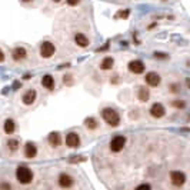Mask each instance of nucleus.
Wrapping results in <instances>:
<instances>
[{
  "instance_id": "nucleus-1",
  "label": "nucleus",
  "mask_w": 190,
  "mask_h": 190,
  "mask_svg": "<svg viewBox=\"0 0 190 190\" xmlns=\"http://www.w3.org/2000/svg\"><path fill=\"white\" fill-rule=\"evenodd\" d=\"M102 117H103L104 122H106L109 126H112V127H117L120 124L119 113L112 107H104L103 110H102Z\"/></svg>"
},
{
  "instance_id": "nucleus-2",
  "label": "nucleus",
  "mask_w": 190,
  "mask_h": 190,
  "mask_svg": "<svg viewBox=\"0 0 190 190\" xmlns=\"http://www.w3.org/2000/svg\"><path fill=\"white\" fill-rule=\"evenodd\" d=\"M16 177L21 184H29L33 180V172L29 167H26V166H20L16 170Z\"/></svg>"
},
{
  "instance_id": "nucleus-3",
  "label": "nucleus",
  "mask_w": 190,
  "mask_h": 190,
  "mask_svg": "<svg viewBox=\"0 0 190 190\" xmlns=\"http://www.w3.org/2000/svg\"><path fill=\"white\" fill-rule=\"evenodd\" d=\"M124 146H126V137L124 136L117 134V136H114L112 140H110V149H112V152H114V153L122 152Z\"/></svg>"
},
{
  "instance_id": "nucleus-4",
  "label": "nucleus",
  "mask_w": 190,
  "mask_h": 190,
  "mask_svg": "<svg viewBox=\"0 0 190 190\" xmlns=\"http://www.w3.org/2000/svg\"><path fill=\"white\" fill-rule=\"evenodd\" d=\"M56 52V47L52 41H45L43 45L40 46V56L43 59H50Z\"/></svg>"
},
{
  "instance_id": "nucleus-5",
  "label": "nucleus",
  "mask_w": 190,
  "mask_h": 190,
  "mask_svg": "<svg viewBox=\"0 0 190 190\" xmlns=\"http://www.w3.org/2000/svg\"><path fill=\"white\" fill-rule=\"evenodd\" d=\"M127 67H129V70L132 72V73H134V75H142L146 69L145 63L142 62V60H132V62H129Z\"/></svg>"
},
{
  "instance_id": "nucleus-6",
  "label": "nucleus",
  "mask_w": 190,
  "mask_h": 190,
  "mask_svg": "<svg viewBox=\"0 0 190 190\" xmlns=\"http://www.w3.org/2000/svg\"><path fill=\"white\" fill-rule=\"evenodd\" d=\"M170 179H172V183L174 186H182L183 183L186 182V176L183 172H179V170H174L170 173Z\"/></svg>"
},
{
  "instance_id": "nucleus-7",
  "label": "nucleus",
  "mask_w": 190,
  "mask_h": 190,
  "mask_svg": "<svg viewBox=\"0 0 190 190\" xmlns=\"http://www.w3.org/2000/svg\"><path fill=\"white\" fill-rule=\"evenodd\" d=\"M150 114H152L153 117H156V119H160V117H163V116L166 114L165 106H163L161 103L152 104V107H150Z\"/></svg>"
},
{
  "instance_id": "nucleus-8",
  "label": "nucleus",
  "mask_w": 190,
  "mask_h": 190,
  "mask_svg": "<svg viewBox=\"0 0 190 190\" xmlns=\"http://www.w3.org/2000/svg\"><path fill=\"white\" fill-rule=\"evenodd\" d=\"M145 80H146V83H147V86H150V87H156L160 84V76L157 75L156 72H149V73L146 75Z\"/></svg>"
},
{
  "instance_id": "nucleus-9",
  "label": "nucleus",
  "mask_w": 190,
  "mask_h": 190,
  "mask_svg": "<svg viewBox=\"0 0 190 190\" xmlns=\"http://www.w3.org/2000/svg\"><path fill=\"white\" fill-rule=\"evenodd\" d=\"M66 145L69 146V147H79V145H80V137H79V134L77 133H75V132H72V133H69L66 136Z\"/></svg>"
},
{
  "instance_id": "nucleus-10",
  "label": "nucleus",
  "mask_w": 190,
  "mask_h": 190,
  "mask_svg": "<svg viewBox=\"0 0 190 190\" xmlns=\"http://www.w3.org/2000/svg\"><path fill=\"white\" fill-rule=\"evenodd\" d=\"M36 97H37L36 90H34V89H30V90H27L25 95H23V103H25L26 106H30V104H33L34 102H36Z\"/></svg>"
},
{
  "instance_id": "nucleus-11",
  "label": "nucleus",
  "mask_w": 190,
  "mask_h": 190,
  "mask_svg": "<svg viewBox=\"0 0 190 190\" xmlns=\"http://www.w3.org/2000/svg\"><path fill=\"white\" fill-rule=\"evenodd\" d=\"M36 154H37V147H36V145L32 143V142H27L25 145V156L27 157V159H33Z\"/></svg>"
},
{
  "instance_id": "nucleus-12",
  "label": "nucleus",
  "mask_w": 190,
  "mask_h": 190,
  "mask_svg": "<svg viewBox=\"0 0 190 190\" xmlns=\"http://www.w3.org/2000/svg\"><path fill=\"white\" fill-rule=\"evenodd\" d=\"M59 184H60V187H63V189L72 187L73 186V179H72V176H69V174L62 173L59 176Z\"/></svg>"
},
{
  "instance_id": "nucleus-13",
  "label": "nucleus",
  "mask_w": 190,
  "mask_h": 190,
  "mask_svg": "<svg viewBox=\"0 0 190 190\" xmlns=\"http://www.w3.org/2000/svg\"><path fill=\"white\" fill-rule=\"evenodd\" d=\"M13 60H16V62H20V60H23V59H26V56H27V52H26L25 47H16V49L13 50Z\"/></svg>"
},
{
  "instance_id": "nucleus-14",
  "label": "nucleus",
  "mask_w": 190,
  "mask_h": 190,
  "mask_svg": "<svg viewBox=\"0 0 190 190\" xmlns=\"http://www.w3.org/2000/svg\"><path fill=\"white\" fill-rule=\"evenodd\" d=\"M41 86L45 87V89H47V90H53L54 89V79L53 76L50 75H45L43 77H41Z\"/></svg>"
},
{
  "instance_id": "nucleus-15",
  "label": "nucleus",
  "mask_w": 190,
  "mask_h": 190,
  "mask_svg": "<svg viewBox=\"0 0 190 190\" xmlns=\"http://www.w3.org/2000/svg\"><path fill=\"white\" fill-rule=\"evenodd\" d=\"M137 99L140 100V102H147L150 99V91L147 90V87L142 86L139 87V91H137Z\"/></svg>"
},
{
  "instance_id": "nucleus-16",
  "label": "nucleus",
  "mask_w": 190,
  "mask_h": 190,
  "mask_svg": "<svg viewBox=\"0 0 190 190\" xmlns=\"http://www.w3.org/2000/svg\"><path fill=\"white\" fill-rule=\"evenodd\" d=\"M75 41H76V45L80 46V47H87V46H89V39L83 33H76Z\"/></svg>"
},
{
  "instance_id": "nucleus-17",
  "label": "nucleus",
  "mask_w": 190,
  "mask_h": 190,
  "mask_svg": "<svg viewBox=\"0 0 190 190\" xmlns=\"http://www.w3.org/2000/svg\"><path fill=\"white\" fill-rule=\"evenodd\" d=\"M49 143L53 147H57V146H60V143H62V137H60V134L56 132L53 133H50L49 134Z\"/></svg>"
},
{
  "instance_id": "nucleus-18",
  "label": "nucleus",
  "mask_w": 190,
  "mask_h": 190,
  "mask_svg": "<svg viewBox=\"0 0 190 190\" xmlns=\"http://www.w3.org/2000/svg\"><path fill=\"white\" fill-rule=\"evenodd\" d=\"M114 66V60H113V57H104L103 60H102V63H100V67H102V70H110L112 67Z\"/></svg>"
},
{
  "instance_id": "nucleus-19",
  "label": "nucleus",
  "mask_w": 190,
  "mask_h": 190,
  "mask_svg": "<svg viewBox=\"0 0 190 190\" xmlns=\"http://www.w3.org/2000/svg\"><path fill=\"white\" fill-rule=\"evenodd\" d=\"M14 130H16V124H14V122H13L12 119H7L6 122H4V133H6V134H13Z\"/></svg>"
},
{
  "instance_id": "nucleus-20",
  "label": "nucleus",
  "mask_w": 190,
  "mask_h": 190,
  "mask_svg": "<svg viewBox=\"0 0 190 190\" xmlns=\"http://www.w3.org/2000/svg\"><path fill=\"white\" fill-rule=\"evenodd\" d=\"M84 124H86V127L90 129V130L97 129V120H96L95 117H87V119L84 120Z\"/></svg>"
},
{
  "instance_id": "nucleus-21",
  "label": "nucleus",
  "mask_w": 190,
  "mask_h": 190,
  "mask_svg": "<svg viewBox=\"0 0 190 190\" xmlns=\"http://www.w3.org/2000/svg\"><path fill=\"white\" fill-rule=\"evenodd\" d=\"M129 14H130V10H129V9H124V10H120V12L116 14V19H127Z\"/></svg>"
},
{
  "instance_id": "nucleus-22",
  "label": "nucleus",
  "mask_w": 190,
  "mask_h": 190,
  "mask_svg": "<svg viewBox=\"0 0 190 190\" xmlns=\"http://www.w3.org/2000/svg\"><path fill=\"white\" fill-rule=\"evenodd\" d=\"M7 146H9V149H12V150H17V147H19V142H17V140H14V139H9Z\"/></svg>"
},
{
  "instance_id": "nucleus-23",
  "label": "nucleus",
  "mask_w": 190,
  "mask_h": 190,
  "mask_svg": "<svg viewBox=\"0 0 190 190\" xmlns=\"http://www.w3.org/2000/svg\"><path fill=\"white\" fill-rule=\"evenodd\" d=\"M172 106L176 109H183L186 106V103H184L183 100H174V102H172Z\"/></svg>"
},
{
  "instance_id": "nucleus-24",
  "label": "nucleus",
  "mask_w": 190,
  "mask_h": 190,
  "mask_svg": "<svg viewBox=\"0 0 190 190\" xmlns=\"http://www.w3.org/2000/svg\"><path fill=\"white\" fill-rule=\"evenodd\" d=\"M136 190H152V187H150V184H147V183H143L140 186H137Z\"/></svg>"
},
{
  "instance_id": "nucleus-25",
  "label": "nucleus",
  "mask_w": 190,
  "mask_h": 190,
  "mask_svg": "<svg viewBox=\"0 0 190 190\" xmlns=\"http://www.w3.org/2000/svg\"><path fill=\"white\" fill-rule=\"evenodd\" d=\"M154 57H156V59H167V54H166V53H159V52H156V53H154Z\"/></svg>"
},
{
  "instance_id": "nucleus-26",
  "label": "nucleus",
  "mask_w": 190,
  "mask_h": 190,
  "mask_svg": "<svg viewBox=\"0 0 190 190\" xmlns=\"http://www.w3.org/2000/svg\"><path fill=\"white\" fill-rule=\"evenodd\" d=\"M169 89H170V91H173V93H177V91H179V84H170Z\"/></svg>"
},
{
  "instance_id": "nucleus-27",
  "label": "nucleus",
  "mask_w": 190,
  "mask_h": 190,
  "mask_svg": "<svg viewBox=\"0 0 190 190\" xmlns=\"http://www.w3.org/2000/svg\"><path fill=\"white\" fill-rule=\"evenodd\" d=\"M80 3V0H67V4L69 6H77Z\"/></svg>"
},
{
  "instance_id": "nucleus-28",
  "label": "nucleus",
  "mask_w": 190,
  "mask_h": 190,
  "mask_svg": "<svg viewBox=\"0 0 190 190\" xmlns=\"http://www.w3.org/2000/svg\"><path fill=\"white\" fill-rule=\"evenodd\" d=\"M0 189H2V190H10L12 187L9 186L7 183H2V184H0Z\"/></svg>"
},
{
  "instance_id": "nucleus-29",
  "label": "nucleus",
  "mask_w": 190,
  "mask_h": 190,
  "mask_svg": "<svg viewBox=\"0 0 190 190\" xmlns=\"http://www.w3.org/2000/svg\"><path fill=\"white\" fill-rule=\"evenodd\" d=\"M4 62V53H3V50L0 49V63Z\"/></svg>"
},
{
  "instance_id": "nucleus-30",
  "label": "nucleus",
  "mask_w": 190,
  "mask_h": 190,
  "mask_svg": "<svg viewBox=\"0 0 190 190\" xmlns=\"http://www.w3.org/2000/svg\"><path fill=\"white\" fill-rule=\"evenodd\" d=\"M186 86L190 89V79H186Z\"/></svg>"
},
{
  "instance_id": "nucleus-31",
  "label": "nucleus",
  "mask_w": 190,
  "mask_h": 190,
  "mask_svg": "<svg viewBox=\"0 0 190 190\" xmlns=\"http://www.w3.org/2000/svg\"><path fill=\"white\" fill-rule=\"evenodd\" d=\"M23 2H26V3H27V2H32V0H23Z\"/></svg>"
},
{
  "instance_id": "nucleus-32",
  "label": "nucleus",
  "mask_w": 190,
  "mask_h": 190,
  "mask_svg": "<svg viewBox=\"0 0 190 190\" xmlns=\"http://www.w3.org/2000/svg\"><path fill=\"white\" fill-rule=\"evenodd\" d=\"M53 2H56V3H57V2H60V0H53Z\"/></svg>"
}]
</instances>
